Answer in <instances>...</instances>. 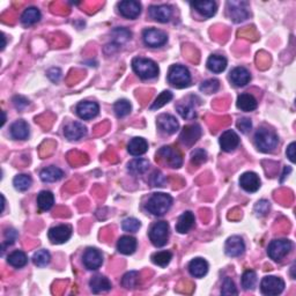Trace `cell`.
Masks as SVG:
<instances>
[{
  "label": "cell",
  "mask_w": 296,
  "mask_h": 296,
  "mask_svg": "<svg viewBox=\"0 0 296 296\" xmlns=\"http://www.w3.org/2000/svg\"><path fill=\"white\" fill-rule=\"evenodd\" d=\"M279 144V138L277 133L266 127H260L255 134V145L257 149L262 153H271L277 148Z\"/></svg>",
  "instance_id": "cell-1"
},
{
  "label": "cell",
  "mask_w": 296,
  "mask_h": 296,
  "mask_svg": "<svg viewBox=\"0 0 296 296\" xmlns=\"http://www.w3.org/2000/svg\"><path fill=\"white\" fill-rule=\"evenodd\" d=\"M173 205V198L167 193H154L146 203V210L155 217H162L170 210Z\"/></svg>",
  "instance_id": "cell-2"
},
{
  "label": "cell",
  "mask_w": 296,
  "mask_h": 296,
  "mask_svg": "<svg viewBox=\"0 0 296 296\" xmlns=\"http://www.w3.org/2000/svg\"><path fill=\"white\" fill-rule=\"evenodd\" d=\"M132 68L142 80L155 79L159 75V66L152 59L137 57L132 60Z\"/></svg>",
  "instance_id": "cell-3"
},
{
  "label": "cell",
  "mask_w": 296,
  "mask_h": 296,
  "mask_svg": "<svg viewBox=\"0 0 296 296\" xmlns=\"http://www.w3.org/2000/svg\"><path fill=\"white\" fill-rule=\"evenodd\" d=\"M168 81L176 88H185L191 83L190 71L185 66L173 65L168 72Z\"/></svg>",
  "instance_id": "cell-4"
},
{
  "label": "cell",
  "mask_w": 296,
  "mask_h": 296,
  "mask_svg": "<svg viewBox=\"0 0 296 296\" xmlns=\"http://www.w3.org/2000/svg\"><path fill=\"white\" fill-rule=\"evenodd\" d=\"M293 248V243L287 238H279L273 239L267 246V255L271 259L280 262L286 257L288 253L292 251Z\"/></svg>",
  "instance_id": "cell-5"
},
{
  "label": "cell",
  "mask_w": 296,
  "mask_h": 296,
  "mask_svg": "<svg viewBox=\"0 0 296 296\" xmlns=\"http://www.w3.org/2000/svg\"><path fill=\"white\" fill-rule=\"evenodd\" d=\"M169 238V225L166 221L155 222L149 229V239L156 248L165 246Z\"/></svg>",
  "instance_id": "cell-6"
},
{
  "label": "cell",
  "mask_w": 296,
  "mask_h": 296,
  "mask_svg": "<svg viewBox=\"0 0 296 296\" xmlns=\"http://www.w3.org/2000/svg\"><path fill=\"white\" fill-rule=\"evenodd\" d=\"M285 290V281L281 278L269 276L263 278L260 283V291L264 295L276 296L279 295Z\"/></svg>",
  "instance_id": "cell-7"
},
{
  "label": "cell",
  "mask_w": 296,
  "mask_h": 296,
  "mask_svg": "<svg viewBox=\"0 0 296 296\" xmlns=\"http://www.w3.org/2000/svg\"><path fill=\"white\" fill-rule=\"evenodd\" d=\"M228 14L233 22L239 23L249 17L248 2L245 1H228Z\"/></svg>",
  "instance_id": "cell-8"
},
{
  "label": "cell",
  "mask_w": 296,
  "mask_h": 296,
  "mask_svg": "<svg viewBox=\"0 0 296 296\" xmlns=\"http://www.w3.org/2000/svg\"><path fill=\"white\" fill-rule=\"evenodd\" d=\"M142 40H144V43L149 48H160L167 43L168 36H167L165 31L149 28V29H146L142 33Z\"/></svg>",
  "instance_id": "cell-9"
},
{
  "label": "cell",
  "mask_w": 296,
  "mask_h": 296,
  "mask_svg": "<svg viewBox=\"0 0 296 296\" xmlns=\"http://www.w3.org/2000/svg\"><path fill=\"white\" fill-rule=\"evenodd\" d=\"M160 159H162L167 165L172 168H180L183 165L182 155L178 149L172 147V146H165L158 152Z\"/></svg>",
  "instance_id": "cell-10"
},
{
  "label": "cell",
  "mask_w": 296,
  "mask_h": 296,
  "mask_svg": "<svg viewBox=\"0 0 296 296\" xmlns=\"http://www.w3.org/2000/svg\"><path fill=\"white\" fill-rule=\"evenodd\" d=\"M83 265L87 270L89 271H96L99 270L103 264V255L100 250L96 248H89L87 249L83 253Z\"/></svg>",
  "instance_id": "cell-11"
},
{
  "label": "cell",
  "mask_w": 296,
  "mask_h": 296,
  "mask_svg": "<svg viewBox=\"0 0 296 296\" xmlns=\"http://www.w3.org/2000/svg\"><path fill=\"white\" fill-rule=\"evenodd\" d=\"M72 236V227L68 225L56 226L48 233V237L54 244H62Z\"/></svg>",
  "instance_id": "cell-12"
},
{
  "label": "cell",
  "mask_w": 296,
  "mask_h": 296,
  "mask_svg": "<svg viewBox=\"0 0 296 296\" xmlns=\"http://www.w3.org/2000/svg\"><path fill=\"white\" fill-rule=\"evenodd\" d=\"M118 9H119V13L124 17L134 20L140 15L141 5L140 2L135 1V0H124V1L118 3Z\"/></svg>",
  "instance_id": "cell-13"
},
{
  "label": "cell",
  "mask_w": 296,
  "mask_h": 296,
  "mask_svg": "<svg viewBox=\"0 0 296 296\" xmlns=\"http://www.w3.org/2000/svg\"><path fill=\"white\" fill-rule=\"evenodd\" d=\"M76 115L81 118V119L88 120L95 118L99 115L100 107L96 102L92 101H82L76 106Z\"/></svg>",
  "instance_id": "cell-14"
},
{
  "label": "cell",
  "mask_w": 296,
  "mask_h": 296,
  "mask_svg": "<svg viewBox=\"0 0 296 296\" xmlns=\"http://www.w3.org/2000/svg\"><path fill=\"white\" fill-rule=\"evenodd\" d=\"M148 12L152 19L160 23L169 22L173 16V8L169 5H153L149 7Z\"/></svg>",
  "instance_id": "cell-15"
},
{
  "label": "cell",
  "mask_w": 296,
  "mask_h": 296,
  "mask_svg": "<svg viewBox=\"0 0 296 296\" xmlns=\"http://www.w3.org/2000/svg\"><path fill=\"white\" fill-rule=\"evenodd\" d=\"M245 243L239 236H232L227 239L225 245V252L229 257H238L244 253Z\"/></svg>",
  "instance_id": "cell-16"
},
{
  "label": "cell",
  "mask_w": 296,
  "mask_h": 296,
  "mask_svg": "<svg viewBox=\"0 0 296 296\" xmlns=\"http://www.w3.org/2000/svg\"><path fill=\"white\" fill-rule=\"evenodd\" d=\"M201 135V127L198 124L189 125L183 128L182 133L179 135L180 142L185 146H192L198 141Z\"/></svg>",
  "instance_id": "cell-17"
},
{
  "label": "cell",
  "mask_w": 296,
  "mask_h": 296,
  "mask_svg": "<svg viewBox=\"0 0 296 296\" xmlns=\"http://www.w3.org/2000/svg\"><path fill=\"white\" fill-rule=\"evenodd\" d=\"M158 126L167 134H174L178 130L179 124L177 119L169 114H162L158 117Z\"/></svg>",
  "instance_id": "cell-18"
},
{
  "label": "cell",
  "mask_w": 296,
  "mask_h": 296,
  "mask_svg": "<svg viewBox=\"0 0 296 296\" xmlns=\"http://www.w3.org/2000/svg\"><path fill=\"white\" fill-rule=\"evenodd\" d=\"M239 185L246 192H256L260 187V179L257 174L248 172L244 173L239 178Z\"/></svg>",
  "instance_id": "cell-19"
},
{
  "label": "cell",
  "mask_w": 296,
  "mask_h": 296,
  "mask_svg": "<svg viewBox=\"0 0 296 296\" xmlns=\"http://www.w3.org/2000/svg\"><path fill=\"white\" fill-rule=\"evenodd\" d=\"M87 134V128L83 124L78 123V121H72L67 124L64 128V135L68 140L74 141L80 140Z\"/></svg>",
  "instance_id": "cell-20"
},
{
  "label": "cell",
  "mask_w": 296,
  "mask_h": 296,
  "mask_svg": "<svg viewBox=\"0 0 296 296\" xmlns=\"http://www.w3.org/2000/svg\"><path fill=\"white\" fill-rule=\"evenodd\" d=\"M239 145V138L237 133L233 130H227L220 137V146L222 151L233 152Z\"/></svg>",
  "instance_id": "cell-21"
},
{
  "label": "cell",
  "mask_w": 296,
  "mask_h": 296,
  "mask_svg": "<svg viewBox=\"0 0 296 296\" xmlns=\"http://www.w3.org/2000/svg\"><path fill=\"white\" fill-rule=\"evenodd\" d=\"M229 79H231L232 83L236 87H244L248 85L251 80V74L245 67H235L231 72V75H229Z\"/></svg>",
  "instance_id": "cell-22"
},
{
  "label": "cell",
  "mask_w": 296,
  "mask_h": 296,
  "mask_svg": "<svg viewBox=\"0 0 296 296\" xmlns=\"http://www.w3.org/2000/svg\"><path fill=\"white\" fill-rule=\"evenodd\" d=\"M191 6L204 17H212L217 13L218 6L217 2L212 0H204V1H194L191 2Z\"/></svg>",
  "instance_id": "cell-23"
},
{
  "label": "cell",
  "mask_w": 296,
  "mask_h": 296,
  "mask_svg": "<svg viewBox=\"0 0 296 296\" xmlns=\"http://www.w3.org/2000/svg\"><path fill=\"white\" fill-rule=\"evenodd\" d=\"M117 250L123 255H132L137 250V239L128 235L121 236L117 242Z\"/></svg>",
  "instance_id": "cell-24"
},
{
  "label": "cell",
  "mask_w": 296,
  "mask_h": 296,
  "mask_svg": "<svg viewBox=\"0 0 296 296\" xmlns=\"http://www.w3.org/2000/svg\"><path fill=\"white\" fill-rule=\"evenodd\" d=\"M90 290L94 294H100V293H106V292H109L111 290V283L109 279L103 276H95L92 278V280L89 281Z\"/></svg>",
  "instance_id": "cell-25"
},
{
  "label": "cell",
  "mask_w": 296,
  "mask_h": 296,
  "mask_svg": "<svg viewBox=\"0 0 296 296\" xmlns=\"http://www.w3.org/2000/svg\"><path fill=\"white\" fill-rule=\"evenodd\" d=\"M189 272L194 278H203L208 272V263L203 258H194L189 264Z\"/></svg>",
  "instance_id": "cell-26"
},
{
  "label": "cell",
  "mask_w": 296,
  "mask_h": 296,
  "mask_svg": "<svg viewBox=\"0 0 296 296\" xmlns=\"http://www.w3.org/2000/svg\"><path fill=\"white\" fill-rule=\"evenodd\" d=\"M127 151L131 155L133 156L144 155L145 153L148 151L147 141H146L144 138H140V137L133 138L130 142H128Z\"/></svg>",
  "instance_id": "cell-27"
},
{
  "label": "cell",
  "mask_w": 296,
  "mask_h": 296,
  "mask_svg": "<svg viewBox=\"0 0 296 296\" xmlns=\"http://www.w3.org/2000/svg\"><path fill=\"white\" fill-rule=\"evenodd\" d=\"M10 135L16 140H26L29 137V126L24 120H17L10 126Z\"/></svg>",
  "instance_id": "cell-28"
},
{
  "label": "cell",
  "mask_w": 296,
  "mask_h": 296,
  "mask_svg": "<svg viewBox=\"0 0 296 296\" xmlns=\"http://www.w3.org/2000/svg\"><path fill=\"white\" fill-rule=\"evenodd\" d=\"M194 225V215L192 212H185L180 215L178 221L176 224V232H178L179 234H186Z\"/></svg>",
  "instance_id": "cell-29"
},
{
  "label": "cell",
  "mask_w": 296,
  "mask_h": 296,
  "mask_svg": "<svg viewBox=\"0 0 296 296\" xmlns=\"http://www.w3.org/2000/svg\"><path fill=\"white\" fill-rule=\"evenodd\" d=\"M207 68L213 73H221L227 67V59L221 55H212L207 59Z\"/></svg>",
  "instance_id": "cell-30"
},
{
  "label": "cell",
  "mask_w": 296,
  "mask_h": 296,
  "mask_svg": "<svg viewBox=\"0 0 296 296\" xmlns=\"http://www.w3.org/2000/svg\"><path fill=\"white\" fill-rule=\"evenodd\" d=\"M62 176H64V173H62V170L59 169L58 167H55V166L48 167V168L42 170L41 174H40L41 179L45 183L57 182V180L62 178Z\"/></svg>",
  "instance_id": "cell-31"
},
{
  "label": "cell",
  "mask_w": 296,
  "mask_h": 296,
  "mask_svg": "<svg viewBox=\"0 0 296 296\" xmlns=\"http://www.w3.org/2000/svg\"><path fill=\"white\" fill-rule=\"evenodd\" d=\"M236 106H237L238 109L242 111H245V113H250V111H253L257 109V106H258V102L257 100L250 94H241L237 97V102H236Z\"/></svg>",
  "instance_id": "cell-32"
},
{
  "label": "cell",
  "mask_w": 296,
  "mask_h": 296,
  "mask_svg": "<svg viewBox=\"0 0 296 296\" xmlns=\"http://www.w3.org/2000/svg\"><path fill=\"white\" fill-rule=\"evenodd\" d=\"M41 12L36 7H28L21 15V22L24 26H33L41 20Z\"/></svg>",
  "instance_id": "cell-33"
},
{
  "label": "cell",
  "mask_w": 296,
  "mask_h": 296,
  "mask_svg": "<svg viewBox=\"0 0 296 296\" xmlns=\"http://www.w3.org/2000/svg\"><path fill=\"white\" fill-rule=\"evenodd\" d=\"M177 113L180 115V117L184 119H194L197 117V111L194 108L193 101H187L185 103H178L176 107Z\"/></svg>",
  "instance_id": "cell-34"
},
{
  "label": "cell",
  "mask_w": 296,
  "mask_h": 296,
  "mask_svg": "<svg viewBox=\"0 0 296 296\" xmlns=\"http://www.w3.org/2000/svg\"><path fill=\"white\" fill-rule=\"evenodd\" d=\"M149 168V162L146 159H134L127 165V170L132 175H142Z\"/></svg>",
  "instance_id": "cell-35"
},
{
  "label": "cell",
  "mask_w": 296,
  "mask_h": 296,
  "mask_svg": "<svg viewBox=\"0 0 296 296\" xmlns=\"http://www.w3.org/2000/svg\"><path fill=\"white\" fill-rule=\"evenodd\" d=\"M55 197L50 191H41L37 196V205L42 211H49L54 206Z\"/></svg>",
  "instance_id": "cell-36"
},
{
  "label": "cell",
  "mask_w": 296,
  "mask_h": 296,
  "mask_svg": "<svg viewBox=\"0 0 296 296\" xmlns=\"http://www.w3.org/2000/svg\"><path fill=\"white\" fill-rule=\"evenodd\" d=\"M7 262H8L10 266L15 267V269H21V267H23L28 263V258H27V255L23 251L16 250V251L12 252L8 256Z\"/></svg>",
  "instance_id": "cell-37"
},
{
  "label": "cell",
  "mask_w": 296,
  "mask_h": 296,
  "mask_svg": "<svg viewBox=\"0 0 296 296\" xmlns=\"http://www.w3.org/2000/svg\"><path fill=\"white\" fill-rule=\"evenodd\" d=\"M257 284V274L255 271L248 270L242 276V286L245 291H253Z\"/></svg>",
  "instance_id": "cell-38"
},
{
  "label": "cell",
  "mask_w": 296,
  "mask_h": 296,
  "mask_svg": "<svg viewBox=\"0 0 296 296\" xmlns=\"http://www.w3.org/2000/svg\"><path fill=\"white\" fill-rule=\"evenodd\" d=\"M139 283H140V274H139V272H135V271L127 272L123 277V279H121V285H123V287L127 288V290L135 288Z\"/></svg>",
  "instance_id": "cell-39"
},
{
  "label": "cell",
  "mask_w": 296,
  "mask_h": 296,
  "mask_svg": "<svg viewBox=\"0 0 296 296\" xmlns=\"http://www.w3.org/2000/svg\"><path fill=\"white\" fill-rule=\"evenodd\" d=\"M31 183H33L31 177L29 175H24V174L15 176L13 179L14 187L19 191H27L30 187Z\"/></svg>",
  "instance_id": "cell-40"
},
{
  "label": "cell",
  "mask_w": 296,
  "mask_h": 296,
  "mask_svg": "<svg viewBox=\"0 0 296 296\" xmlns=\"http://www.w3.org/2000/svg\"><path fill=\"white\" fill-rule=\"evenodd\" d=\"M114 110L118 118H123L131 113L132 106L127 100H119L115 103Z\"/></svg>",
  "instance_id": "cell-41"
},
{
  "label": "cell",
  "mask_w": 296,
  "mask_h": 296,
  "mask_svg": "<svg viewBox=\"0 0 296 296\" xmlns=\"http://www.w3.org/2000/svg\"><path fill=\"white\" fill-rule=\"evenodd\" d=\"M173 259V253L169 251H160L156 252L152 256V262L155 264V265L166 267L170 263V260Z\"/></svg>",
  "instance_id": "cell-42"
},
{
  "label": "cell",
  "mask_w": 296,
  "mask_h": 296,
  "mask_svg": "<svg viewBox=\"0 0 296 296\" xmlns=\"http://www.w3.org/2000/svg\"><path fill=\"white\" fill-rule=\"evenodd\" d=\"M50 259H51V256L47 250H38V251L35 252L33 256V262L35 265L38 267L47 266L48 264L50 263Z\"/></svg>",
  "instance_id": "cell-43"
},
{
  "label": "cell",
  "mask_w": 296,
  "mask_h": 296,
  "mask_svg": "<svg viewBox=\"0 0 296 296\" xmlns=\"http://www.w3.org/2000/svg\"><path fill=\"white\" fill-rule=\"evenodd\" d=\"M113 40L115 43L117 45L123 44L125 42H127L128 40H131V31H128L127 29H124V28H117V29L113 30Z\"/></svg>",
  "instance_id": "cell-44"
},
{
  "label": "cell",
  "mask_w": 296,
  "mask_h": 296,
  "mask_svg": "<svg viewBox=\"0 0 296 296\" xmlns=\"http://www.w3.org/2000/svg\"><path fill=\"white\" fill-rule=\"evenodd\" d=\"M173 99V93L169 92V90H165V92H162L160 95L158 96V99L155 100V102L152 104L151 107V110H156V109H160V108H162L163 106H166L167 103L170 102Z\"/></svg>",
  "instance_id": "cell-45"
},
{
  "label": "cell",
  "mask_w": 296,
  "mask_h": 296,
  "mask_svg": "<svg viewBox=\"0 0 296 296\" xmlns=\"http://www.w3.org/2000/svg\"><path fill=\"white\" fill-rule=\"evenodd\" d=\"M140 227H141L140 221L135 218H127L121 222V228H123L124 232H127V233L138 232Z\"/></svg>",
  "instance_id": "cell-46"
},
{
  "label": "cell",
  "mask_w": 296,
  "mask_h": 296,
  "mask_svg": "<svg viewBox=\"0 0 296 296\" xmlns=\"http://www.w3.org/2000/svg\"><path fill=\"white\" fill-rule=\"evenodd\" d=\"M219 87H220V82H219V80H217V79H210V80H206V81L201 82V85H200L199 88H200V90L203 93L213 94L215 92H218Z\"/></svg>",
  "instance_id": "cell-47"
},
{
  "label": "cell",
  "mask_w": 296,
  "mask_h": 296,
  "mask_svg": "<svg viewBox=\"0 0 296 296\" xmlns=\"http://www.w3.org/2000/svg\"><path fill=\"white\" fill-rule=\"evenodd\" d=\"M17 232L15 231V229L13 228H9V229H6L5 233H3V237H5V241H3L2 243V252L5 251V246H9L12 245L15 243L16 238H17Z\"/></svg>",
  "instance_id": "cell-48"
},
{
  "label": "cell",
  "mask_w": 296,
  "mask_h": 296,
  "mask_svg": "<svg viewBox=\"0 0 296 296\" xmlns=\"http://www.w3.org/2000/svg\"><path fill=\"white\" fill-rule=\"evenodd\" d=\"M207 161V154L204 149H196L191 154V162L194 166H200Z\"/></svg>",
  "instance_id": "cell-49"
},
{
  "label": "cell",
  "mask_w": 296,
  "mask_h": 296,
  "mask_svg": "<svg viewBox=\"0 0 296 296\" xmlns=\"http://www.w3.org/2000/svg\"><path fill=\"white\" fill-rule=\"evenodd\" d=\"M221 294L222 295H237V290H236L234 281L231 278H226L224 284L221 287Z\"/></svg>",
  "instance_id": "cell-50"
},
{
  "label": "cell",
  "mask_w": 296,
  "mask_h": 296,
  "mask_svg": "<svg viewBox=\"0 0 296 296\" xmlns=\"http://www.w3.org/2000/svg\"><path fill=\"white\" fill-rule=\"evenodd\" d=\"M149 183H151L152 186H158V187L165 186L166 177L163 176V174L161 172L156 170V172H154L151 175V178H149Z\"/></svg>",
  "instance_id": "cell-51"
},
{
  "label": "cell",
  "mask_w": 296,
  "mask_h": 296,
  "mask_svg": "<svg viewBox=\"0 0 296 296\" xmlns=\"http://www.w3.org/2000/svg\"><path fill=\"white\" fill-rule=\"evenodd\" d=\"M270 203L267 200H260L258 203L256 204L255 206V212L257 213V215H259V217H265L267 215V213L270 212Z\"/></svg>",
  "instance_id": "cell-52"
},
{
  "label": "cell",
  "mask_w": 296,
  "mask_h": 296,
  "mask_svg": "<svg viewBox=\"0 0 296 296\" xmlns=\"http://www.w3.org/2000/svg\"><path fill=\"white\" fill-rule=\"evenodd\" d=\"M237 128L242 132V133H244V134L249 133L252 128L251 119H249V118H241V119H238Z\"/></svg>",
  "instance_id": "cell-53"
},
{
  "label": "cell",
  "mask_w": 296,
  "mask_h": 296,
  "mask_svg": "<svg viewBox=\"0 0 296 296\" xmlns=\"http://www.w3.org/2000/svg\"><path fill=\"white\" fill-rule=\"evenodd\" d=\"M13 103H14V106H15L16 109L22 110L28 106V104H29V101L26 100L22 96H15L13 99Z\"/></svg>",
  "instance_id": "cell-54"
},
{
  "label": "cell",
  "mask_w": 296,
  "mask_h": 296,
  "mask_svg": "<svg viewBox=\"0 0 296 296\" xmlns=\"http://www.w3.org/2000/svg\"><path fill=\"white\" fill-rule=\"evenodd\" d=\"M48 76L51 79V81L58 82L59 79H60V76H61V71L57 67H54V68L49 69Z\"/></svg>",
  "instance_id": "cell-55"
},
{
  "label": "cell",
  "mask_w": 296,
  "mask_h": 296,
  "mask_svg": "<svg viewBox=\"0 0 296 296\" xmlns=\"http://www.w3.org/2000/svg\"><path fill=\"white\" fill-rule=\"evenodd\" d=\"M287 158L291 160V162H295V142H292V144L287 147L286 151Z\"/></svg>",
  "instance_id": "cell-56"
},
{
  "label": "cell",
  "mask_w": 296,
  "mask_h": 296,
  "mask_svg": "<svg viewBox=\"0 0 296 296\" xmlns=\"http://www.w3.org/2000/svg\"><path fill=\"white\" fill-rule=\"evenodd\" d=\"M1 114H2V121H1V126H2V125L5 124V121H6V115H5V113H3V111Z\"/></svg>",
  "instance_id": "cell-57"
}]
</instances>
